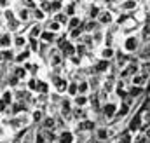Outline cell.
Here are the masks:
<instances>
[{
  "mask_svg": "<svg viewBox=\"0 0 150 143\" xmlns=\"http://www.w3.org/2000/svg\"><path fill=\"white\" fill-rule=\"evenodd\" d=\"M77 5H79L77 0H63V12H65L68 18L77 16V14H79V12H77Z\"/></svg>",
  "mask_w": 150,
  "mask_h": 143,
  "instance_id": "cell-14",
  "label": "cell"
},
{
  "mask_svg": "<svg viewBox=\"0 0 150 143\" xmlns=\"http://www.w3.org/2000/svg\"><path fill=\"white\" fill-rule=\"evenodd\" d=\"M19 2H21V5H23V7H28V9H32V11H33L35 7H38L37 0H19Z\"/></svg>",
  "mask_w": 150,
  "mask_h": 143,
  "instance_id": "cell-40",
  "label": "cell"
},
{
  "mask_svg": "<svg viewBox=\"0 0 150 143\" xmlns=\"http://www.w3.org/2000/svg\"><path fill=\"white\" fill-rule=\"evenodd\" d=\"M115 49H113L112 45H103L100 51H98V58L100 59H107V61H112L113 58H115Z\"/></svg>",
  "mask_w": 150,
  "mask_h": 143,
  "instance_id": "cell-16",
  "label": "cell"
},
{
  "mask_svg": "<svg viewBox=\"0 0 150 143\" xmlns=\"http://www.w3.org/2000/svg\"><path fill=\"white\" fill-rule=\"evenodd\" d=\"M100 28H101V25L98 23V19H87V21L82 23L84 33H94V32H98Z\"/></svg>",
  "mask_w": 150,
  "mask_h": 143,
  "instance_id": "cell-18",
  "label": "cell"
},
{
  "mask_svg": "<svg viewBox=\"0 0 150 143\" xmlns=\"http://www.w3.org/2000/svg\"><path fill=\"white\" fill-rule=\"evenodd\" d=\"M0 72H2V70H0Z\"/></svg>",
  "mask_w": 150,
  "mask_h": 143,
  "instance_id": "cell-45",
  "label": "cell"
},
{
  "mask_svg": "<svg viewBox=\"0 0 150 143\" xmlns=\"http://www.w3.org/2000/svg\"><path fill=\"white\" fill-rule=\"evenodd\" d=\"M11 73H14V75H16L21 82H26V80L32 77V75H30V72L25 68V65H16V67L11 70Z\"/></svg>",
  "mask_w": 150,
  "mask_h": 143,
  "instance_id": "cell-17",
  "label": "cell"
},
{
  "mask_svg": "<svg viewBox=\"0 0 150 143\" xmlns=\"http://www.w3.org/2000/svg\"><path fill=\"white\" fill-rule=\"evenodd\" d=\"M113 21H115V16L110 9H103L98 16V23L101 26H110V25H113Z\"/></svg>",
  "mask_w": 150,
  "mask_h": 143,
  "instance_id": "cell-10",
  "label": "cell"
},
{
  "mask_svg": "<svg viewBox=\"0 0 150 143\" xmlns=\"http://www.w3.org/2000/svg\"><path fill=\"white\" fill-rule=\"evenodd\" d=\"M75 45H77V54H79V56H86V54L89 52V47H87L86 44H82V42H75Z\"/></svg>",
  "mask_w": 150,
  "mask_h": 143,
  "instance_id": "cell-38",
  "label": "cell"
},
{
  "mask_svg": "<svg viewBox=\"0 0 150 143\" xmlns=\"http://www.w3.org/2000/svg\"><path fill=\"white\" fill-rule=\"evenodd\" d=\"M77 142V135L74 133L72 127H67L63 131H59L58 135V143H75Z\"/></svg>",
  "mask_w": 150,
  "mask_h": 143,
  "instance_id": "cell-9",
  "label": "cell"
},
{
  "mask_svg": "<svg viewBox=\"0 0 150 143\" xmlns=\"http://www.w3.org/2000/svg\"><path fill=\"white\" fill-rule=\"evenodd\" d=\"M2 19L5 21V25H9V23H12V21H16L18 18H16V11L12 9V7H7V9H2Z\"/></svg>",
  "mask_w": 150,
  "mask_h": 143,
  "instance_id": "cell-28",
  "label": "cell"
},
{
  "mask_svg": "<svg viewBox=\"0 0 150 143\" xmlns=\"http://www.w3.org/2000/svg\"><path fill=\"white\" fill-rule=\"evenodd\" d=\"M140 45H142V42H140L138 37L136 35H127L124 38V42H122V52H126V54H134V52L140 51Z\"/></svg>",
  "mask_w": 150,
  "mask_h": 143,
  "instance_id": "cell-1",
  "label": "cell"
},
{
  "mask_svg": "<svg viewBox=\"0 0 150 143\" xmlns=\"http://www.w3.org/2000/svg\"><path fill=\"white\" fill-rule=\"evenodd\" d=\"M74 101V107L79 108H89V103H91V96H86V94H77L75 98H72Z\"/></svg>",
  "mask_w": 150,
  "mask_h": 143,
  "instance_id": "cell-19",
  "label": "cell"
},
{
  "mask_svg": "<svg viewBox=\"0 0 150 143\" xmlns=\"http://www.w3.org/2000/svg\"><path fill=\"white\" fill-rule=\"evenodd\" d=\"M79 94V84L75 80H70V86H68V91H67V96L68 98H75Z\"/></svg>",
  "mask_w": 150,
  "mask_h": 143,
  "instance_id": "cell-35",
  "label": "cell"
},
{
  "mask_svg": "<svg viewBox=\"0 0 150 143\" xmlns=\"http://www.w3.org/2000/svg\"><path fill=\"white\" fill-rule=\"evenodd\" d=\"M75 143H87V140H86V138H77Z\"/></svg>",
  "mask_w": 150,
  "mask_h": 143,
  "instance_id": "cell-43",
  "label": "cell"
},
{
  "mask_svg": "<svg viewBox=\"0 0 150 143\" xmlns=\"http://www.w3.org/2000/svg\"><path fill=\"white\" fill-rule=\"evenodd\" d=\"M28 42H30V37L26 35V33H14V49L16 51H21V49H25V47H28Z\"/></svg>",
  "mask_w": 150,
  "mask_h": 143,
  "instance_id": "cell-11",
  "label": "cell"
},
{
  "mask_svg": "<svg viewBox=\"0 0 150 143\" xmlns=\"http://www.w3.org/2000/svg\"><path fill=\"white\" fill-rule=\"evenodd\" d=\"M42 42H40V38H30V42H28V47H30V51L33 52V54H40L42 52Z\"/></svg>",
  "mask_w": 150,
  "mask_h": 143,
  "instance_id": "cell-30",
  "label": "cell"
},
{
  "mask_svg": "<svg viewBox=\"0 0 150 143\" xmlns=\"http://www.w3.org/2000/svg\"><path fill=\"white\" fill-rule=\"evenodd\" d=\"M16 18H18L23 25H25V23H28V21H32V19H33V18H32V9L19 5V9L16 11Z\"/></svg>",
  "mask_w": 150,
  "mask_h": 143,
  "instance_id": "cell-15",
  "label": "cell"
},
{
  "mask_svg": "<svg viewBox=\"0 0 150 143\" xmlns=\"http://www.w3.org/2000/svg\"><path fill=\"white\" fill-rule=\"evenodd\" d=\"M56 40H58V35L52 33V32H49V30H44L42 35H40V42L45 44V45H52Z\"/></svg>",
  "mask_w": 150,
  "mask_h": 143,
  "instance_id": "cell-27",
  "label": "cell"
},
{
  "mask_svg": "<svg viewBox=\"0 0 150 143\" xmlns=\"http://www.w3.org/2000/svg\"><path fill=\"white\" fill-rule=\"evenodd\" d=\"M52 18H54L56 21H59V23H61V25H63L65 28H67V25H68V21H70V18H68V16H67V14H65L63 11H61V12H58V14H54Z\"/></svg>",
  "mask_w": 150,
  "mask_h": 143,
  "instance_id": "cell-37",
  "label": "cell"
},
{
  "mask_svg": "<svg viewBox=\"0 0 150 143\" xmlns=\"http://www.w3.org/2000/svg\"><path fill=\"white\" fill-rule=\"evenodd\" d=\"M93 68H94V73H98V75H107V73H110L112 72V63L110 61H107V59H96V63L93 65Z\"/></svg>",
  "mask_w": 150,
  "mask_h": 143,
  "instance_id": "cell-8",
  "label": "cell"
},
{
  "mask_svg": "<svg viewBox=\"0 0 150 143\" xmlns=\"http://www.w3.org/2000/svg\"><path fill=\"white\" fill-rule=\"evenodd\" d=\"M32 18H33L37 23H45V21L49 19V14H47L42 7H35V9L32 11Z\"/></svg>",
  "mask_w": 150,
  "mask_h": 143,
  "instance_id": "cell-24",
  "label": "cell"
},
{
  "mask_svg": "<svg viewBox=\"0 0 150 143\" xmlns=\"http://www.w3.org/2000/svg\"><path fill=\"white\" fill-rule=\"evenodd\" d=\"M101 11H103V9H101L100 5L93 4V5H89V9H87V18H89V19H98V16H100Z\"/></svg>",
  "mask_w": 150,
  "mask_h": 143,
  "instance_id": "cell-33",
  "label": "cell"
},
{
  "mask_svg": "<svg viewBox=\"0 0 150 143\" xmlns=\"http://www.w3.org/2000/svg\"><path fill=\"white\" fill-rule=\"evenodd\" d=\"M142 42L150 44V23H145L143 28H142Z\"/></svg>",
  "mask_w": 150,
  "mask_h": 143,
  "instance_id": "cell-36",
  "label": "cell"
},
{
  "mask_svg": "<svg viewBox=\"0 0 150 143\" xmlns=\"http://www.w3.org/2000/svg\"><path fill=\"white\" fill-rule=\"evenodd\" d=\"M0 7H2V9H7V7H11V5H9V0H0Z\"/></svg>",
  "mask_w": 150,
  "mask_h": 143,
  "instance_id": "cell-41",
  "label": "cell"
},
{
  "mask_svg": "<svg viewBox=\"0 0 150 143\" xmlns=\"http://www.w3.org/2000/svg\"><path fill=\"white\" fill-rule=\"evenodd\" d=\"M56 115H58V113H56ZM56 115L47 113V115H45V119L42 120L40 127H44V129H47V131H54V129H56Z\"/></svg>",
  "mask_w": 150,
  "mask_h": 143,
  "instance_id": "cell-20",
  "label": "cell"
},
{
  "mask_svg": "<svg viewBox=\"0 0 150 143\" xmlns=\"http://www.w3.org/2000/svg\"><path fill=\"white\" fill-rule=\"evenodd\" d=\"M138 7V0H122L120 4H119V9L122 11V12H133L134 9Z\"/></svg>",
  "mask_w": 150,
  "mask_h": 143,
  "instance_id": "cell-26",
  "label": "cell"
},
{
  "mask_svg": "<svg viewBox=\"0 0 150 143\" xmlns=\"http://www.w3.org/2000/svg\"><path fill=\"white\" fill-rule=\"evenodd\" d=\"M105 38H107V32H103L101 28H100L98 32H94V33H93V42H94V45H100Z\"/></svg>",
  "mask_w": 150,
  "mask_h": 143,
  "instance_id": "cell-34",
  "label": "cell"
},
{
  "mask_svg": "<svg viewBox=\"0 0 150 143\" xmlns=\"http://www.w3.org/2000/svg\"><path fill=\"white\" fill-rule=\"evenodd\" d=\"M14 33L12 32H2L0 33V51L14 49Z\"/></svg>",
  "mask_w": 150,
  "mask_h": 143,
  "instance_id": "cell-7",
  "label": "cell"
},
{
  "mask_svg": "<svg viewBox=\"0 0 150 143\" xmlns=\"http://www.w3.org/2000/svg\"><path fill=\"white\" fill-rule=\"evenodd\" d=\"M77 84H79V94H86V96H91L93 94V89H91V84H89L87 77L86 79H80Z\"/></svg>",
  "mask_w": 150,
  "mask_h": 143,
  "instance_id": "cell-25",
  "label": "cell"
},
{
  "mask_svg": "<svg viewBox=\"0 0 150 143\" xmlns=\"http://www.w3.org/2000/svg\"><path fill=\"white\" fill-rule=\"evenodd\" d=\"M45 115H47V110H45L44 107H33L32 110H30V117H32L33 126H40L42 120L45 119Z\"/></svg>",
  "mask_w": 150,
  "mask_h": 143,
  "instance_id": "cell-5",
  "label": "cell"
},
{
  "mask_svg": "<svg viewBox=\"0 0 150 143\" xmlns=\"http://www.w3.org/2000/svg\"><path fill=\"white\" fill-rule=\"evenodd\" d=\"M115 0H105V4H113Z\"/></svg>",
  "mask_w": 150,
  "mask_h": 143,
  "instance_id": "cell-44",
  "label": "cell"
},
{
  "mask_svg": "<svg viewBox=\"0 0 150 143\" xmlns=\"http://www.w3.org/2000/svg\"><path fill=\"white\" fill-rule=\"evenodd\" d=\"M45 28L42 26V23H33L30 28H28V32H26V35L30 37V38H40V35H42V32H44Z\"/></svg>",
  "mask_w": 150,
  "mask_h": 143,
  "instance_id": "cell-22",
  "label": "cell"
},
{
  "mask_svg": "<svg viewBox=\"0 0 150 143\" xmlns=\"http://www.w3.org/2000/svg\"><path fill=\"white\" fill-rule=\"evenodd\" d=\"M82 35H84V30H82V26H80V28H74V30H68V32H67L68 40H72V42H79Z\"/></svg>",
  "mask_w": 150,
  "mask_h": 143,
  "instance_id": "cell-31",
  "label": "cell"
},
{
  "mask_svg": "<svg viewBox=\"0 0 150 143\" xmlns=\"http://www.w3.org/2000/svg\"><path fill=\"white\" fill-rule=\"evenodd\" d=\"M82 23H84V21H82V18H80L79 14H77V16H72V18H70V21H68V25H67V30H65V32L74 30V28H80V26H82Z\"/></svg>",
  "mask_w": 150,
  "mask_h": 143,
  "instance_id": "cell-32",
  "label": "cell"
},
{
  "mask_svg": "<svg viewBox=\"0 0 150 143\" xmlns=\"http://www.w3.org/2000/svg\"><path fill=\"white\" fill-rule=\"evenodd\" d=\"M131 86H138V87H143L147 89V82H149V77L143 75V73H136L134 77H131Z\"/></svg>",
  "mask_w": 150,
  "mask_h": 143,
  "instance_id": "cell-23",
  "label": "cell"
},
{
  "mask_svg": "<svg viewBox=\"0 0 150 143\" xmlns=\"http://www.w3.org/2000/svg\"><path fill=\"white\" fill-rule=\"evenodd\" d=\"M44 28L45 30H49V32H52V33H56V35H59V33H63V30H67L59 21H56L54 18H51V19H47L45 21V25H44Z\"/></svg>",
  "mask_w": 150,
  "mask_h": 143,
  "instance_id": "cell-12",
  "label": "cell"
},
{
  "mask_svg": "<svg viewBox=\"0 0 150 143\" xmlns=\"http://www.w3.org/2000/svg\"><path fill=\"white\" fill-rule=\"evenodd\" d=\"M38 82H40V79L35 77V75H32L25 84H26V89L30 91V93H33V94H37L38 93Z\"/></svg>",
  "mask_w": 150,
  "mask_h": 143,
  "instance_id": "cell-29",
  "label": "cell"
},
{
  "mask_svg": "<svg viewBox=\"0 0 150 143\" xmlns=\"http://www.w3.org/2000/svg\"><path fill=\"white\" fill-rule=\"evenodd\" d=\"M93 136H94V138H98V140H101V142L108 143L110 140H112V136H110V127H108V124H101V126H98V127L94 129Z\"/></svg>",
  "mask_w": 150,
  "mask_h": 143,
  "instance_id": "cell-4",
  "label": "cell"
},
{
  "mask_svg": "<svg viewBox=\"0 0 150 143\" xmlns=\"http://www.w3.org/2000/svg\"><path fill=\"white\" fill-rule=\"evenodd\" d=\"M113 59H115V68H117V72H119V70H122V68H126L133 58H131L129 54H126V52H117Z\"/></svg>",
  "mask_w": 150,
  "mask_h": 143,
  "instance_id": "cell-13",
  "label": "cell"
},
{
  "mask_svg": "<svg viewBox=\"0 0 150 143\" xmlns=\"http://www.w3.org/2000/svg\"><path fill=\"white\" fill-rule=\"evenodd\" d=\"M51 84H52V91H54V93H58V94H61V96H67V91H68V86H70V79H68L67 73L61 75V77H58V79L52 80Z\"/></svg>",
  "mask_w": 150,
  "mask_h": 143,
  "instance_id": "cell-2",
  "label": "cell"
},
{
  "mask_svg": "<svg viewBox=\"0 0 150 143\" xmlns=\"http://www.w3.org/2000/svg\"><path fill=\"white\" fill-rule=\"evenodd\" d=\"M9 143H23V140H19V138H12Z\"/></svg>",
  "mask_w": 150,
  "mask_h": 143,
  "instance_id": "cell-42",
  "label": "cell"
},
{
  "mask_svg": "<svg viewBox=\"0 0 150 143\" xmlns=\"http://www.w3.org/2000/svg\"><path fill=\"white\" fill-rule=\"evenodd\" d=\"M33 58V52L30 51V47H25L21 51H16V56H14V65H25L26 61H30Z\"/></svg>",
  "mask_w": 150,
  "mask_h": 143,
  "instance_id": "cell-6",
  "label": "cell"
},
{
  "mask_svg": "<svg viewBox=\"0 0 150 143\" xmlns=\"http://www.w3.org/2000/svg\"><path fill=\"white\" fill-rule=\"evenodd\" d=\"M133 143H150L147 140V136L142 133V131H138V133H134V136H133Z\"/></svg>",
  "mask_w": 150,
  "mask_h": 143,
  "instance_id": "cell-39",
  "label": "cell"
},
{
  "mask_svg": "<svg viewBox=\"0 0 150 143\" xmlns=\"http://www.w3.org/2000/svg\"><path fill=\"white\" fill-rule=\"evenodd\" d=\"M142 126H143L142 113H140V112L131 113V115H129V119H127V122H126V129H129V131L134 135V133H138V131L142 129Z\"/></svg>",
  "mask_w": 150,
  "mask_h": 143,
  "instance_id": "cell-3",
  "label": "cell"
},
{
  "mask_svg": "<svg viewBox=\"0 0 150 143\" xmlns=\"http://www.w3.org/2000/svg\"><path fill=\"white\" fill-rule=\"evenodd\" d=\"M61 54H63V58H65V59H68V58L75 56V54H77V45H75V42L68 40V42L65 44V47L61 49Z\"/></svg>",
  "mask_w": 150,
  "mask_h": 143,
  "instance_id": "cell-21",
  "label": "cell"
}]
</instances>
